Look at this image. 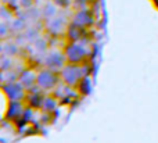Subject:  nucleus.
<instances>
[{
	"label": "nucleus",
	"instance_id": "nucleus-1",
	"mask_svg": "<svg viewBox=\"0 0 158 143\" xmlns=\"http://www.w3.org/2000/svg\"><path fill=\"white\" fill-rule=\"evenodd\" d=\"M64 56H65L67 64H86L89 57V49L81 42H68L64 47Z\"/></svg>",
	"mask_w": 158,
	"mask_h": 143
},
{
	"label": "nucleus",
	"instance_id": "nucleus-2",
	"mask_svg": "<svg viewBox=\"0 0 158 143\" xmlns=\"http://www.w3.org/2000/svg\"><path fill=\"white\" fill-rule=\"evenodd\" d=\"M86 71H87L86 64H81V65H77V64H65L64 68L60 71V78L64 83L75 88L87 75Z\"/></svg>",
	"mask_w": 158,
	"mask_h": 143
},
{
	"label": "nucleus",
	"instance_id": "nucleus-3",
	"mask_svg": "<svg viewBox=\"0 0 158 143\" xmlns=\"http://www.w3.org/2000/svg\"><path fill=\"white\" fill-rule=\"evenodd\" d=\"M61 82L60 78V72L53 71L49 68H42L38 71L36 75V86L43 92H49V90H54L56 86Z\"/></svg>",
	"mask_w": 158,
	"mask_h": 143
},
{
	"label": "nucleus",
	"instance_id": "nucleus-4",
	"mask_svg": "<svg viewBox=\"0 0 158 143\" xmlns=\"http://www.w3.org/2000/svg\"><path fill=\"white\" fill-rule=\"evenodd\" d=\"M42 64H43V68H49V69H53V71L60 72L64 68V65L67 64L64 52H61L58 49L47 50L46 54L42 57Z\"/></svg>",
	"mask_w": 158,
	"mask_h": 143
},
{
	"label": "nucleus",
	"instance_id": "nucleus-5",
	"mask_svg": "<svg viewBox=\"0 0 158 143\" xmlns=\"http://www.w3.org/2000/svg\"><path fill=\"white\" fill-rule=\"evenodd\" d=\"M68 25L69 24L67 22V19L64 18V15H61V14H57L56 17L44 21V28H46V31L50 35H54V36L64 35L67 28H68Z\"/></svg>",
	"mask_w": 158,
	"mask_h": 143
},
{
	"label": "nucleus",
	"instance_id": "nucleus-6",
	"mask_svg": "<svg viewBox=\"0 0 158 143\" xmlns=\"http://www.w3.org/2000/svg\"><path fill=\"white\" fill-rule=\"evenodd\" d=\"M2 89H3V93L8 99V102H22V100H25L28 93V90L18 81L13 83H8L6 86H2Z\"/></svg>",
	"mask_w": 158,
	"mask_h": 143
},
{
	"label": "nucleus",
	"instance_id": "nucleus-7",
	"mask_svg": "<svg viewBox=\"0 0 158 143\" xmlns=\"http://www.w3.org/2000/svg\"><path fill=\"white\" fill-rule=\"evenodd\" d=\"M71 22L86 29V28L92 27L93 22H94V14H93L89 8L74 11V14H72V17H71Z\"/></svg>",
	"mask_w": 158,
	"mask_h": 143
},
{
	"label": "nucleus",
	"instance_id": "nucleus-8",
	"mask_svg": "<svg viewBox=\"0 0 158 143\" xmlns=\"http://www.w3.org/2000/svg\"><path fill=\"white\" fill-rule=\"evenodd\" d=\"M25 110L27 108L24 107L22 102H10L7 110H6V118L10 121H18L24 117Z\"/></svg>",
	"mask_w": 158,
	"mask_h": 143
},
{
	"label": "nucleus",
	"instance_id": "nucleus-9",
	"mask_svg": "<svg viewBox=\"0 0 158 143\" xmlns=\"http://www.w3.org/2000/svg\"><path fill=\"white\" fill-rule=\"evenodd\" d=\"M36 75H38V72H35L33 69L25 68L19 72L18 82L21 83L27 90H31V89H33L36 86Z\"/></svg>",
	"mask_w": 158,
	"mask_h": 143
},
{
	"label": "nucleus",
	"instance_id": "nucleus-10",
	"mask_svg": "<svg viewBox=\"0 0 158 143\" xmlns=\"http://www.w3.org/2000/svg\"><path fill=\"white\" fill-rule=\"evenodd\" d=\"M85 28H81L78 25L72 24L69 22L68 28L65 31V36H67V40L68 42H81L83 39V33H85Z\"/></svg>",
	"mask_w": 158,
	"mask_h": 143
},
{
	"label": "nucleus",
	"instance_id": "nucleus-11",
	"mask_svg": "<svg viewBox=\"0 0 158 143\" xmlns=\"http://www.w3.org/2000/svg\"><path fill=\"white\" fill-rule=\"evenodd\" d=\"M40 14H42V18H43L44 21L53 18V17H56L58 14V6L56 4L53 0H49V2H46L40 7Z\"/></svg>",
	"mask_w": 158,
	"mask_h": 143
},
{
	"label": "nucleus",
	"instance_id": "nucleus-12",
	"mask_svg": "<svg viewBox=\"0 0 158 143\" xmlns=\"http://www.w3.org/2000/svg\"><path fill=\"white\" fill-rule=\"evenodd\" d=\"M19 77V72L15 69H0V86H6L8 83L17 82Z\"/></svg>",
	"mask_w": 158,
	"mask_h": 143
},
{
	"label": "nucleus",
	"instance_id": "nucleus-13",
	"mask_svg": "<svg viewBox=\"0 0 158 143\" xmlns=\"http://www.w3.org/2000/svg\"><path fill=\"white\" fill-rule=\"evenodd\" d=\"M58 106V99L57 97H54L52 95V96H44L43 102H42V108L40 110H43L44 113H53V111L57 108Z\"/></svg>",
	"mask_w": 158,
	"mask_h": 143
},
{
	"label": "nucleus",
	"instance_id": "nucleus-14",
	"mask_svg": "<svg viewBox=\"0 0 158 143\" xmlns=\"http://www.w3.org/2000/svg\"><path fill=\"white\" fill-rule=\"evenodd\" d=\"M8 27H10L11 32L22 33L25 29H27V22H25L21 17H15V18H13L10 22H8Z\"/></svg>",
	"mask_w": 158,
	"mask_h": 143
},
{
	"label": "nucleus",
	"instance_id": "nucleus-15",
	"mask_svg": "<svg viewBox=\"0 0 158 143\" xmlns=\"http://www.w3.org/2000/svg\"><path fill=\"white\" fill-rule=\"evenodd\" d=\"M87 4H89V0H71V4L69 6L75 11H78V10H83V8H89Z\"/></svg>",
	"mask_w": 158,
	"mask_h": 143
},
{
	"label": "nucleus",
	"instance_id": "nucleus-16",
	"mask_svg": "<svg viewBox=\"0 0 158 143\" xmlns=\"http://www.w3.org/2000/svg\"><path fill=\"white\" fill-rule=\"evenodd\" d=\"M10 32H11V31H10V27H8L7 22H6V21L0 22V39H6Z\"/></svg>",
	"mask_w": 158,
	"mask_h": 143
},
{
	"label": "nucleus",
	"instance_id": "nucleus-17",
	"mask_svg": "<svg viewBox=\"0 0 158 143\" xmlns=\"http://www.w3.org/2000/svg\"><path fill=\"white\" fill-rule=\"evenodd\" d=\"M18 7L22 10H29L35 7V0H18Z\"/></svg>",
	"mask_w": 158,
	"mask_h": 143
},
{
	"label": "nucleus",
	"instance_id": "nucleus-18",
	"mask_svg": "<svg viewBox=\"0 0 158 143\" xmlns=\"http://www.w3.org/2000/svg\"><path fill=\"white\" fill-rule=\"evenodd\" d=\"M4 2H6V6H8V7L18 6V0H4Z\"/></svg>",
	"mask_w": 158,
	"mask_h": 143
},
{
	"label": "nucleus",
	"instance_id": "nucleus-19",
	"mask_svg": "<svg viewBox=\"0 0 158 143\" xmlns=\"http://www.w3.org/2000/svg\"><path fill=\"white\" fill-rule=\"evenodd\" d=\"M0 61H2V57H0Z\"/></svg>",
	"mask_w": 158,
	"mask_h": 143
}]
</instances>
